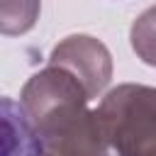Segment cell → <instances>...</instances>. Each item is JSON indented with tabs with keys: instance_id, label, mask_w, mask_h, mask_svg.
Returning a JSON list of instances; mask_svg holds the SVG:
<instances>
[{
	"instance_id": "obj_1",
	"label": "cell",
	"mask_w": 156,
	"mask_h": 156,
	"mask_svg": "<svg viewBox=\"0 0 156 156\" xmlns=\"http://www.w3.org/2000/svg\"><path fill=\"white\" fill-rule=\"evenodd\" d=\"M117 156H156V88L122 83L95 107Z\"/></svg>"
},
{
	"instance_id": "obj_2",
	"label": "cell",
	"mask_w": 156,
	"mask_h": 156,
	"mask_svg": "<svg viewBox=\"0 0 156 156\" xmlns=\"http://www.w3.org/2000/svg\"><path fill=\"white\" fill-rule=\"evenodd\" d=\"M88 102L90 95L80 80L71 71L54 63H46V68L37 71L20 93V105L34 129H44L46 124L66 117L78 107H85Z\"/></svg>"
},
{
	"instance_id": "obj_3",
	"label": "cell",
	"mask_w": 156,
	"mask_h": 156,
	"mask_svg": "<svg viewBox=\"0 0 156 156\" xmlns=\"http://www.w3.org/2000/svg\"><path fill=\"white\" fill-rule=\"evenodd\" d=\"M49 63L71 71L90 100L98 98L112 80V54L100 39L90 34H71L61 39L54 46Z\"/></svg>"
},
{
	"instance_id": "obj_4",
	"label": "cell",
	"mask_w": 156,
	"mask_h": 156,
	"mask_svg": "<svg viewBox=\"0 0 156 156\" xmlns=\"http://www.w3.org/2000/svg\"><path fill=\"white\" fill-rule=\"evenodd\" d=\"M2 129H5V156H44L46 146L24 115L22 105L5 98L2 100Z\"/></svg>"
},
{
	"instance_id": "obj_5",
	"label": "cell",
	"mask_w": 156,
	"mask_h": 156,
	"mask_svg": "<svg viewBox=\"0 0 156 156\" xmlns=\"http://www.w3.org/2000/svg\"><path fill=\"white\" fill-rule=\"evenodd\" d=\"M41 12V0H0V32L5 37L27 34Z\"/></svg>"
},
{
	"instance_id": "obj_6",
	"label": "cell",
	"mask_w": 156,
	"mask_h": 156,
	"mask_svg": "<svg viewBox=\"0 0 156 156\" xmlns=\"http://www.w3.org/2000/svg\"><path fill=\"white\" fill-rule=\"evenodd\" d=\"M129 41H132V49H134L136 58H141L146 66L156 68V5L146 7L132 22Z\"/></svg>"
},
{
	"instance_id": "obj_7",
	"label": "cell",
	"mask_w": 156,
	"mask_h": 156,
	"mask_svg": "<svg viewBox=\"0 0 156 156\" xmlns=\"http://www.w3.org/2000/svg\"><path fill=\"white\" fill-rule=\"evenodd\" d=\"M44 156H58V154H51V151H46V154H44Z\"/></svg>"
}]
</instances>
